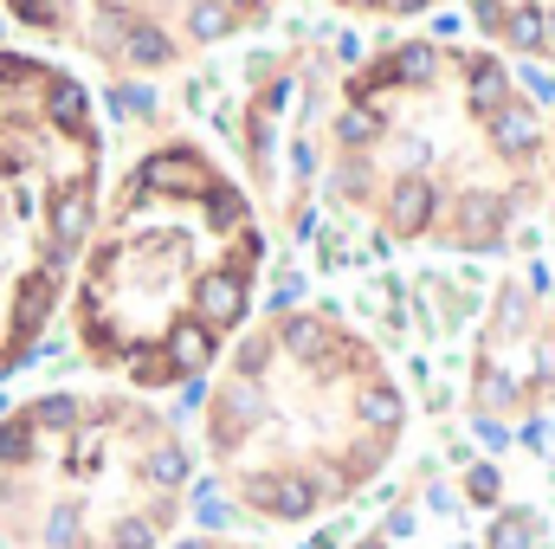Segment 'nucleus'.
<instances>
[{
	"mask_svg": "<svg viewBox=\"0 0 555 549\" xmlns=\"http://www.w3.org/2000/svg\"><path fill=\"white\" fill-rule=\"evenodd\" d=\"M336 194L401 246L478 253L537 194L543 117L485 46L408 39L343 78Z\"/></svg>",
	"mask_w": 555,
	"mask_h": 549,
	"instance_id": "f03ea898",
	"label": "nucleus"
},
{
	"mask_svg": "<svg viewBox=\"0 0 555 549\" xmlns=\"http://www.w3.org/2000/svg\"><path fill=\"white\" fill-rule=\"evenodd\" d=\"M408 433L388 356L336 310L246 317L207 388L201 446L220 491L259 524H310L369 491Z\"/></svg>",
	"mask_w": 555,
	"mask_h": 549,
	"instance_id": "7ed1b4c3",
	"label": "nucleus"
},
{
	"mask_svg": "<svg viewBox=\"0 0 555 549\" xmlns=\"http://www.w3.org/2000/svg\"><path fill=\"white\" fill-rule=\"evenodd\" d=\"M472 13H478V26H485L498 46L555 65V0H478Z\"/></svg>",
	"mask_w": 555,
	"mask_h": 549,
	"instance_id": "423d86ee",
	"label": "nucleus"
},
{
	"mask_svg": "<svg viewBox=\"0 0 555 549\" xmlns=\"http://www.w3.org/2000/svg\"><path fill=\"white\" fill-rule=\"evenodd\" d=\"M272 7V0H266ZM317 7H336V13H369V20H414L439 0H317Z\"/></svg>",
	"mask_w": 555,
	"mask_h": 549,
	"instance_id": "0eeeda50",
	"label": "nucleus"
},
{
	"mask_svg": "<svg viewBox=\"0 0 555 549\" xmlns=\"http://www.w3.org/2000/svg\"><path fill=\"white\" fill-rule=\"evenodd\" d=\"M188 485L175 420L142 395L65 388L0 413V549H162Z\"/></svg>",
	"mask_w": 555,
	"mask_h": 549,
	"instance_id": "20e7f679",
	"label": "nucleus"
},
{
	"mask_svg": "<svg viewBox=\"0 0 555 549\" xmlns=\"http://www.w3.org/2000/svg\"><path fill=\"white\" fill-rule=\"evenodd\" d=\"M98 201L104 130L91 91L39 52H0V375L65 310Z\"/></svg>",
	"mask_w": 555,
	"mask_h": 549,
	"instance_id": "39448f33",
	"label": "nucleus"
},
{
	"mask_svg": "<svg viewBox=\"0 0 555 549\" xmlns=\"http://www.w3.org/2000/svg\"><path fill=\"white\" fill-rule=\"evenodd\" d=\"M266 272V227L240 175L175 137L98 201L72 278V343L137 395L201 382L246 330Z\"/></svg>",
	"mask_w": 555,
	"mask_h": 549,
	"instance_id": "f257e3e1",
	"label": "nucleus"
},
{
	"mask_svg": "<svg viewBox=\"0 0 555 549\" xmlns=\"http://www.w3.org/2000/svg\"><path fill=\"white\" fill-rule=\"evenodd\" d=\"M181 549H259V544H220V537H194V544H181Z\"/></svg>",
	"mask_w": 555,
	"mask_h": 549,
	"instance_id": "6e6552de",
	"label": "nucleus"
}]
</instances>
